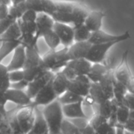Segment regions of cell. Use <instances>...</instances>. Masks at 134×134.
<instances>
[{
    "label": "cell",
    "instance_id": "7c38bea8",
    "mask_svg": "<svg viewBox=\"0 0 134 134\" xmlns=\"http://www.w3.org/2000/svg\"><path fill=\"white\" fill-rule=\"evenodd\" d=\"M91 46L92 44H90L88 41L75 42L73 43L68 48L66 54L68 61L78 59H86Z\"/></svg>",
    "mask_w": 134,
    "mask_h": 134
},
{
    "label": "cell",
    "instance_id": "603a6c76",
    "mask_svg": "<svg viewBox=\"0 0 134 134\" xmlns=\"http://www.w3.org/2000/svg\"><path fill=\"white\" fill-rule=\"evenodd\" d=\"M27 10L26 0L11 1V5L9 6V15L18 21L21 19L24 13Z\"/></svg>",
    "mask_w": 134,
    "mask_h": 134
},
{
    "label": "cell",
    "instance_id": "4316f807",
    "mask_svg": "<svg viewBox=\"0 0 134 134\" xmlns=\"http://www.w3.org/2000/svg\"><path fill=\"white\" fill-rule=\"evenodd\" d=\"M93 109H94L95 114L103 116L105 119L108 120L112 113L113 108V100H107L102 104H92Z\"/></svg>",
    "mask_w": 134,
    "mask_h": 134
},
{
    "label": "cell",
    "instance_id": "680465c9",
    "mask_svg": "<svg viewBox=\"0 0 134 134\" xmlns=\"http://www.w3.org/2000/svg\"><path fill=\"white\" fill-rule=\"evenodd\" d=\"M124 134H134V133H132V132H128V131L124 130Z\"/></svg>",
    "mask_w": 134,
    "mask_h": 134
},
{
    "label": "cell",
    "instance_id": "9c48e42d",
    "mask_svg": "<svg viewBox=\"0 0 134 134\" xmlns=\"http://www.w3.org/2000/svg\"><path fill=\"white\" fill-rule=\"evenodd\" d=\"M91 83L86 75L77 76L74 80L69 81L68 90L85 99L88 96Z\"/></svg>",
    "mask_w": 134,
    "mask_h": 134
},
{
    "label": "cell",
    "instance_id": "681fc988",
    "mask_svg": "<svg viewBox=\"0 0 134 134\" xmlns=\"http://www.w3.org/2000/svg\"><path fill=\"white\" fill-rule=\"evenodd\" d=\"M10 82L8 75L0 78V92H5L7 90H9L10 88Z\"/></svg>",
    "mask_w": 134,
    "mask_h": 134
},
{
    "label": "cell",
    "instance_id": "8fae6325",
    "mask_svg": "<svg viewBox=\"0 0 134 134\" xmlns=\"http://www.w3.org/2000/svg\"><path fill=\"white\" fill-rule=\"evenodd\" d=\"M60 39L61 44L64 47H70L74 42V30L73 27L68 24L54 22L52 28Z\"/></svg>",
    "mask_w": 134,
    "mask_h": 134
},
{
    "label": "cell",
    "instance_id": "f6af8a7d",
    "mask_svg": "<svg viewBox=\"0 0 134 134\" xmlns=\"http://www.w3.org/2000/svg\"><path fill=\"white\" fill-rule=\"evenodd\" d=\"M122 126L125 131L134 133V110L130 111L129 118Z\"/></svg>",
    "mask_w": 134,
    "mask_h": 134
},
{
    "label": "cell",
    "instance_id": "cb8c5ba5",
    "mask_svg": "<svg viewBox=\"0 0 134 134\" xmlns=\"http://www.w3.org/2000/svg\"><path fill=\"white\" fill-rule=\"evenodd\" d=\"M88 96L91 98L92 104L99 105L108 100L99 83H91Z\"/></svg>",
    "mask_w": 134,
    "mask_h": 134
},
{
    "label": "cell",
    "instance_id": "5b68a950",
    "mask_svg": "<svg viewBox=\"0 0 134 134\" xmlns=\"http://www.w3.org/2000/svg\"><path fill=\"white\" fill-rule=\"evenodd\" d=\"M119 42L92 44L86 59L91 64H103L108 51Z\"/></svg>",
    "mask_w": 134,
    "mask_h": 134
},
{
    "label": "cell",
    "instance_id": "f35d334b",
    "mask_svg": "<svg viewBox=\"0 0 134 134\" xmlns=\"http://www.w3.org/2000/svg\"><path fill=\"white\" fill-rule=\"evenodd\" d=\"M11 5V1L0 0V20L5 19L9 16V6Z\"/></svg>",
    "mask_w": 134,
    "mask_h": 134
},
{
    "label": "cell",
    "instance_id": "8992f818",
    "mask_svg": "<svg viewBox=\"0 0 134 134\" xmlns=\"http://www.w3.org/2000/svg\"><path fill=\"white\" fill-rule=\"evenodd\" d=\"M52 79L44 88H43L37 94L35 98L33 99L32 104H31L32 107H38L39 106L45 107L58 99L57 95L52 87Z\"/></svg>",
    "mask_w": 134,
    "mask_h": 134
},
{
    "label": "cell",
    "instance_id": "db71d44e",
    "mask_svg": "<svg viewBox=\"0 0 134 134\" xmlns=\"http://www.w3.org/2000/svg\"><path fill=\"white\" fill-rule=\"evenodd\" d=\"M7 102L6 96H5V92H0V105H1L3 107H5Z\"/></svg>",
    "mask_w": 134,
    "mask_h": 134
},
{
    "label": "cell",
    "instance_id": "d6986e66",
    "mask_svg": "<svg viewBox=\"0 0 134 134\" xmlns=\"http://www.w3.org/2000/svg\"><path fill=\"white\" fill-rule=\"evenodd\" d=\"M109 70L103 64H92L86 76L92 83H99Z\"/></svg>",
    "mask_w": 134,
    "mask_h": 134
},
{
    "label": "cell",
    "instance_id": "484cf974",
    "mask_svg": "<svg viewBox=\"0 0 134 134\" xmlns=\"http://www.w3.org/2000/svg\"><path fill=\"white\" fill-rule=\"evenodd\" d=\"M21 37V31L20 30L18 21L14 22L9 29L0 37L2 41H18Z\"/></svg>",
    "mask_w": 134,
    "mask_h": 134
},
{
    "label": "cell",
    "instance_id": "3957f363",
    "mask_svg": "<svg viewBox=\"0 0 134 134\" xmlns=\"http://www.w3.org/2000/svg\"><path fill=\"white\" fill-rule=\"evenodd\" d=\"M68 48L64 47L60 51H51L42 57V61L46 70L53 72L56 69H60L66 65L68 62L67 59Z\"/></svg>",
    "mask_w": 134,
    "mask_h": 134
},
{
    "label": "cell",
    "instance_id": "f5cc1de1",
    "mask_svg": "<svg viewBox=\"0 0 134 134\" xmlns=\"http://www.w3.org/2000/svg\"><path fill=\"white\" fill-rule=\"evenodd\" d=\"M8 73H9V71H8L7 66L3 65L2 64H0V78L8 75Z\"/></svg>",
    "mask_w": 134,
    "mask_h": 134
},
{
    "label": "cell",
    "instance_id": "ffe728a7",
    "mask_svg": "<svg viewBox=\"0 0 134 134\" xmlns=\"http://www.w3.org/2000/svg\"><path fill=\"white\" fill-rule=\"evenodd\" d=\"M91 63L86 59H78V60H71L67 63V66L71 68L77 76L87 75L92 66Z\"/></svg>",
    "mask_w": 134,
    "mask_h": 134
},
{
    "label": "cell",
    "instance_id": "8d00e7d4",
    "mask_svg": "<svg viewBox=\"0 0 134 134\" xmlns=\"http://www.w3.org/2000/svg\"><path fill=\"white\" fill-rule=\"evenodd\" d=\"M27 10H31L37 14L42 13L41 0H26Z\"/></svg>",
    "mask_w": 134,
    "mask_h": 134
},
{
    "label": "cell",
    "instance_id": "4fadbf2b",
    "mask_svg": "<svg viewBox=\"0 0 134 134\" xmlns=\"http://www.w3.org/2000/svg\"><path fill=\"white\" fill-rule=\"evenodd\" d=\"M5 96L7 102H12L19 107H27L32 104V99L28 96L24 90L9 88L5 92Z\"/></svg>",
    "mask_w": 134,
    "mask_h": 134
},
{
    "label": "cell",
    "instance_id": "6f0895ef",
    "mask_svg": "<svg viewBox=\"0 0 134 134\" xmlns=\"http://www.w3.org/2000/svg\"><path fill=\"white\" fill-rule=\"evenodd\" d=\"M108 134H116V131H115V127H112L109 132Z\"/></svg>",
    "mask_w": 134,
    "mask_h": 134
},
{
    "label": "cell",
    "instance_id": "b9f144b4",
    "mask_svg": "<svg viewBox=\"0 0 134 134\" xmlns=\"http://www.w3.org/2000/svg\"><path fill=\"white\" fill-rule=\"evenodd\" d=\"M8 77L10 83H14L24 79L23 70H16L9 72Z\"/></svg>",
    "mask_w": 134,
    "mask_h": 134
},
{
    "label": "cell",
    "instance_id": "9a60e30c",
    "mask_svg": "<svg viewBox=\"0 0 134 134\" xmlns=\"http://www.w3.org/2000/svg\"><path fill=\"white\" fill-rule=\"evenodd\" d=\"M105 14L101 10H92L88 13L85 22V26L91 33L101 30L103 20Z\"/></svg>",
    "mask_w": 134,
    "mask_h": 134
},
{
    "label": "cell",
    "instance_id": "60d3db41",
    "mask_svg": "<svg viewBox=\"0 0 134 134\" xmlns=\"http://www.w3.org/2000/svg\"><path fill=\"white\" fill-rule=\"evenodd\" d=\"M106 122H108V120L107 119H105V118L100 116V115L95 114L88 123L92 126V127L95 130L96 128H98L101 125H102V124H105Z\"/></svg>",
    "mask_w": 134,
    "mask_h": 134
},
{
    "label": "cell",
    "instance_id": "f1b7e54d",
    "mask_svg": "<svg viewBox=\"0 0 134 134\" xmlns=\"http://www.w3.org/2000/svg\"><path fill=\"white\" fill-rule=\"evenodd\" d=\"M58 101L62 105H66L73 104L77 102H84L85 99L81 96H79L77 94L71 92L67 90L64 94L58 98Z\"/></svg>",
    "mask_w": 134,
    "mask_h": 134
},
{
    "label": "cell",
    "instance_id": "d6a6232c",
    "mask_svg": "<svg viewBox=\"0 0 134 134\" xmlns=\"http://www.w3.org/2000/svg\"><path fill=\"white\" fill-rule=\"evenodd\" d=\"M61 134H81L78 126L68 120H64L61 126Z\"/></svg>",
    "mask_w": 134,
    "mask_h": 134
},
{
    "label": "cell",
    "instance_id": "f546056e",
    "mask_svg": "<svg viewBox=\"0 0 134 134\" xmlns=\"http://www.w3.org/2000/svg\"><path fill=\"white\" fill-rule=\"evenodd\" d=\"M127 92L128 91L126 86L115 80L113 87V99L116 102L118 105H120L122 104L123 98Z\"/></svg>",
    "mask_w": 134,
    "mask_h": 134
},
{
    "label": "cell",
    "instance_id": "4dcf8cb0",
    "mask_svg": "<svg viewBox=\"0 0 134 134\" xmlns=\"http://www.w3.org/2000/svg\"><path fill=\"white\" fill-rule=\"evenodd\" d=\"M73 30H74V41H88L91 37L92 33L86 28L85 25L77 27H73Z\"/></svg>",
    "mask_w": 134,
    "mask_h": 134
},
{
    "label": "cell",
    "instance_id": "94428289",
    "mask_svg": "<svg viewBox=\"0 0 134 134\" xmlns=\"http://www.w3.org/2000/svg\"><path fill=\"white\" fill-rule=\"evenodd\" d=\"M45 134H48V132H47V133H46Z\"/></svg>",
    "mask_w": 134,
    "mask_h": 134
},
{
    "label": "cell",
    "instance_id": "836d02e7",
    "mask_svg": "<svg viewBox=\"0 0 134 134\" xmlns=\"http://www.w3.org/2000/svg\"><path fill=\"white\" fill-rule=\"evenodd\" d=\"M130 110L128 109L122 105H118L116 110V119L117 123L120 125L123 126L129 118V114Z\"/></svg>",
    "mask_w": 134,
    "mask_h": 134
},
{
    "label": "cell",
    "instance_id": "d4e9b609",
    "mask_svg": "<svg viewBox=\"0 0 134 134\" xmlns=\"http://www.w3.org/2000/svg\"><path fill=\"white\" fill-rule=\"evenodd\" d=\"M88 12L86 9L79 6H75L71 13L73 27H77L85 24V20L88 14Z\"/></svg>",
    "mask_w": 134,
    "mask_h": 134
},
{
    "label": "cell",
    "instance_id": "6125c7cd",
    "mask_svg": "<svg viewBox=\"0 0 134 134\" xmlns=\"http://www.w3.org/2000/svg\"><path fill=\"white\" fill-rule=\"evenodd\" d=\"M0 134H1V132H0Z\"/></svg>",
    "mask_w": 134,
    "mask_h": 134
},
{
    "label": "cell",
    "instance_id": "44dd1931",
    "mask_svg": "<svg viewBox=\"0 0 134 134\" xmlns=\"http://www.w3.org/2000/svg\"><path fill=\"white\" fill-rule=\"evenodd\" d=\"M69 84V81L61 71L54 74L52 79V87L58 98L68 90Z\"/></svg>",
    "mask_w": 134,
    "mask_h": 134
},
{
    "label": "cell",
    "instance_id": "7402d4cb",
    "mask_svg": "<svg viewBox=\"0 0 134 134\" xmlns=\"http://www.w3.org/2000/svg\"><path fill=\"white\" fill-rule=\"evenodd\" d=\"M115 80L114 74L111 70H109L99 82L101 88L105 94L108 100H112L113 99V87Z\"/></svg>",
    "mask_w": 134,
    "mask_h": 134
},
{
    "label": "cell",
    "instance_id": "30bf717a",
    "mask_svg": "<svg viewBox=\"0 0 134 134\" xmlns=\"http://www.w3.org/2000/svg\"><path fill=\"white\" fill-rule=\"evenodd\" d=\"M54 74L55 73H54L53 72L47 71L39 77L34 79L31 82H29L26 91L28 96L33 100L37 94L53 78Z\"/></svg>",
    "mask_w": 134,
    "mask_h": 134
},
{
    "label": "cell",
    "instance_id": "7a4b0ae2",
    "mask_svg": "<svg viewBox=\"0 0 134 134\" xmlns=\"http://www.w3.org/2000/svg\"><path fill=\"white\" fill-rule=\"evenodd\" d=\"M128 51L124 52L120 65L118 66L113 74L115 80L124 85L128 92L134 94L133 76L128 65Z\"/></svg>",
    "mask_w": 134,
    "mask_h": 134
},
{
    "label": "cell",
    "instance_id": "6da1fadb",
    "mask_svg": "<svg viewBox=\"0 0 134 134\" xmlns=\"http://www.w3.org/2000/svg\"><path fill=\"white\" fill-rule=\"evenodd\" d=\"M42 113L48 127V134H61V126L64 116L62 105L58 99L45 106Z\"/></svg>",
    "mask_w": 134,
    "mask_h": 134
},
{
    "label": "cell",
    "instance_id": "e575fe53",
    "mask_svg": "<svg viewBox=\"0 0 134 134\" xmlns=\"http://www.w3.org/2000/svg\"><path fill=\"white\" fill-rule=\"evenodd\" d=\"M51 18L54 22L58 23L68 24L72 22V16L71 14H67V13H60V12L56 11L52 15Z\"/></svg>",
    "mask_w": 134,
    "mask_h": 134
},
{
    "label": "cell",
    "instance_id": "11a10c76",
    "mask_svg": "<svg viewBox=\"0 0 134 134\" xmlns=\"http://www.w3.org/2000/svg\"><path fill=\"white\" fill-rule=\"evenodd\" d=\"M115 131H116V134H124V130L122 125L117 124L115 126Z\"/></svg>",
    "mask_w": 134,
    "mask_h": 134
},
{
    "label": "cell",
    "instance_id": "7bdbcfd3",
    "mask_svg": "<svg viewBox=\"0 0 134 134\" xmlns=\"http://www.w3.org/2000/svg\"><path fill=\"white\" fill-rule=\"evenodd\" d=\"M129 110H134V95L133 94L127 92L123 98L122 104Z\"/></svg>",
    "mask_w": 134,
    "mask_h": 134
},
{
    "label": "cell",
    "instance_id": "ab89813d",
    "mask_svg": "<svg viewBox=\"0 0 134 134\" xmlns=\"http://www.w3.org/2000/svg\"><path fill=\"white\" fill-rule=\"evenodd\" d=\"M16 22H17V21L13 19L9 15L5 19L0 20V37L10 27V26L12 24H13Z\"/></svg>",
    "mask_w": 134,
    "mask_h": 134
},
{
    "label": "cell",
    "instance_id": "f907efd6",
    "mask_svg": "<svg viewBox=\"0 0 134 134\" xmlns=\"http://www.w3.org/2000/svg\"><path fill=\"white\" fill-rule=\"evenodd\" d=\"M112 127L109 125V122L102 124L95 130V134H108Z\"/></svg>",
    "mask_w": 134,
    "mask_h": 134
},
{
    "label": "cell",
    "instance_id": "ba28073f",
    "mask_svg": "<svg viewBox=\"0 0 134 134\" xmlns=\"http://www.w3.org/2000/svg\"><path fill=\"white\" fill-rule=\"evenodd\" d=\"M54 22L49 16L40 13L37 15L35 24H36V31L34 39V47L38 48L37 42L39 38L43 37V35L53 28Z\"/></svg>",
    "mask_w": 134,
    "mask_h": 134
},
{
    "label": "cell",
    "instance_id": "ee69618b",
    "mask_svg": "<svg viewBox=\"0 0 134 134\" xmlns=\"http://www.w3.org/2000/svg\"><path fill=\"white\" fill-rule=\"evenodd\" d=\"M37 13H35L34 10H27L24 13L20 20L25 22H35L37 18Z\"/></svg>",
    "mask_w": 134,
    "mask_h": 134
},
{
    "label": "cell",
    "instance_id": "7dc6e473",
    "mask_svg": "<svg viewBox=\"0 0 134 134\" xmlns=\"http://www.w3.org/2000/svg\"><path fill=\"white\" fill-rule=\"evenodd\" d=\"M29 82H27L26 80L23 79L22 80V81H18V82H17L10 83V88L18 90H24V89L27 88Z\"/></svg>",
    "mask_w": 134,
    "mask_h": 134
},
{
    "label": "cell",
    "instance_id": "bcb514c9",
    "mask_svg": "<svg viewBox=\"0 0 134 134\" xmlns=\"http://www.w3.org/2000/svg\"><path fill=\"white\" fill-rule=\"evenodd\" d=\"M0 132L1 134H13L7 118H3L0 121Z\"/></svg>",
    "mask_w": 134,
    "mask_h": 134
},
{
    "label": "cell",
    "instance_id": "1f68e13d",
    "mask_svg": "<svg viewBox=\"0 0 134 134\" xmlns=\"http://www.w3.org/2000/svg\"><path fill=\"white\" fill-rule=\"evenodd\" d=\"M43 37L51 51H56L57 47L61 44L60 39L53 30L46 33Z\"/></svg>",
    "mask_w": 134,
    "mask_h": 134
},
{
    "label": "cell",
    "instance_id": "91938a15",
    "mask_svg": "<svg viewBox=\"0 0 134 134\" xmlns=\"http://www.w3.org/2000/svg\"><path fill=\"white\" fill-rule=\"evenodd\" d=\"M3 118H4V117H3V116H2V115H1V114H0V121H1V120H2V119H3Z\"/></svg>",
    "mask_w": 134,
    "mask_h": 134
},
{
    "label": "cell",
    "instance_id": "5bb4252c",
    "mask_svg": "<svg viewBox=\"0 0 134 134\" xmlns=\"http://www.w3.org/2000/svg\"><path fill=\"white\" fill-rule=\"evenodd\" d=\"M13 58L9 65L7 66L8 71L22 70L26 62V48L22 44L18 46L14 51Z\"/></svg>",
    "mask_w": 134,
    "mask_h": 134
},
{
    "label": "cell",
    "instance_id": "9f6ffc18",
    "mask_svg": "<svg viewBox=\"0 0 134 134\" xmlns=\"http://www.w3.org/2000/svg\"><path fill=\"white\" fill-rule=\"evenodd\" d=\"M8 111H7L6 109H5V107H3L1 105H0V114L3 116L4 118L7 117V116Z\"/></svg>",
    "mask_w": 134,
    "mask_h": 134
},
{
    "label": "cell",
    "instance_id": "74e56055",
    "mask_svg": "<svg viewBox=\"0 0 134 134\" xmlns=\"http://www.w3.org/2000/svg\"><path fill=\"white\" fill-rule=\"evenodd\" d=\"M56 11L60 12L63 13H67V14H71L73 12L75 5L72 3L65 2H58L56 3Z\"/></svg>",
    "mask_w": 134,
    "mask_h": 134
},
{
    "label": "cell",
    "instance_id": "83f0119b",
    "mask_svg": "<svg viewBox=\"0 0 134 134\" xmlns=\"http://www.w3.org/2000/svg\"><path fill=\"white\" fill-rule=\"evenodd\" d=\"M21 43L20 40L1 42V45L0 47V64H1V62L11 52H14L16 48Z\"/></svg>",
    "mask_w": 134,
    "mask_h": 134
},
{
    "label": "cell",
    "instance_id": "2e32d148",
    "mask_svg": "<svg viewBox=\"0 0 134 134\" xmlns=\"http://www.w3.org/2000/svg\"><path fill=\"white\" fill-rule=\"evenodd\" d=\"M83 102H77L73 104L62 105L64 116L68 119H79L86 120L87 115L85 113L82 107Z\"/></svg>",
    "mask_w": 134,
    "mask_h": 134
},
{
    "label": "cell",
    "instance_id": "816d5d0a",
    "mask_svg": "<svg viewBox=\"0 0 134 134\" xmlns=\"http://www.w3.org/2000/svg\"><path fill=\"white\" fill-rule=\"evenodd\" d=\"M80 130H81V134H95L94 128L89 123H87L85 126L82 127Z\"/></svg>",
    "mask_w": 134,
    "mask_h": 134
},
{
    "label": "cell",
    "instance_id": "d590c367",
    "mask_svg": "<svg viewBox=\"0 0 134 134\" xmlns=\"http://www.w3.org/2000/svg\"><path fill=\"white\" fill-rule=\"evenodd\" d=\"M42 13L47 14L49 16H52V14L56 12V2L51 0H41Z\"/></svg>",
    "mask_w": 134,
    "mask_h": 134
},
{
    "label": "cell",
    "instance_id": "ac0fdd59",
    "mask_svg": "<svg viewBox=\"0 0 134 134\" xmlns=\"http://www.w3.org/2000/svg\"><path fill=\"white\" fill-rule=\"evenodd\" d=\"M35 120L31 130L27 134H45L48 132V127L43 116L42 111L39 107H35Z\"/></svg>",
    "mask_w": 134,
    "mask_h": 134
},
{
    "label": "cell",
    "instance_id": "c3c4849f",
    "mask_svg": "<svg viewBox=\"0 0 134 134\" xmlns=\"http://www.w3.org/2000/svg\"><path fill=\"white\" fill-rule=\"evenodd\" d=\"M61 72L64 75V76H65L69 81H73V80H74L77 77L74 71H73L71 68L67 66V65H65V66L64 67V69L61 71Z\"/></svg>",
    "mask_w": 134,
    "mask_h": 134
},
{
    "label": "cell",
    "instance_id": "277c9868",
    "mask_svg": "<svg viewBox=\"0 0 134 134\" xmlns=\"http://www.w3.org/2000/svg\"><path fill=\"white\" fill-rule=\"evenodd\" d=\"M34 109L31 105L18 107L16 112V117L24 134L28 133L32 128L35 120Z\"/></svg>",
    "mask_w": 134,
    "mask_h": 134
},
{
    "label": "cell",
    "instance_id": "e0dca14e",
    "mask_svg": "<svg viewBox=\"0 0 134 134\" xmlns=\"http://www.w3.org/2000/svg\"><path fill=\"white\" fill-rule=\"evenodd\" d=\"M42 57L39 54V48L32 47H26V62L24 69H31L43 65Z\"/></svg>",
    "mask_w": 134,
    "mask_h": 134
},
{
    "label": "cell",
    "instance_id": "52a82bcc",
    "mask_svg": "<svg viewBox=\"0 0 134 134\" xmlns=\"http://www.w3.org/2000/svg\"><path fill=\"white\" fill-rule=\"evenodd\" d=\"M130 38L129 31H126L121 35H112L106 33L103 30H99L96 32L92 33L91 37L88 42L92 44H102V43H109L113 42H121L128 40Z\"/></svg>",
    "mask_w": 134,
    "mask_h": 134
}]
</instances>
